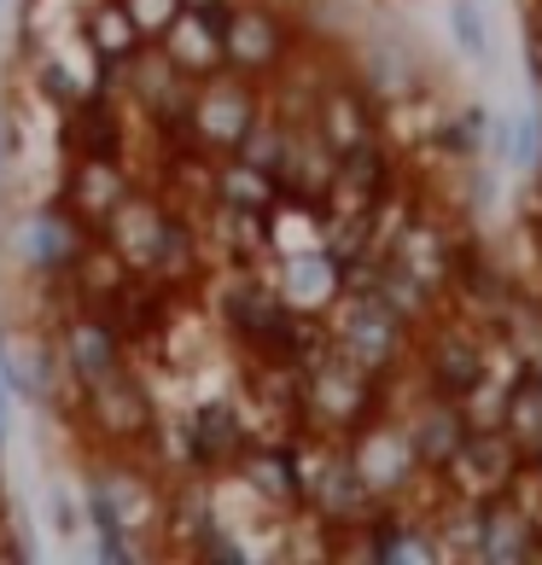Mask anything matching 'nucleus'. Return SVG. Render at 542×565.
<instances>
[{
    "instance_id": "nucleus-5",
    "label": "nucleus",
    "mask_w": 542,
    "mask_h": 565,
    "mask_svg": "<svg viewBox=\"0 0 542 565\" xmlns=\"http://www.w3.org/2000/svg\"><path fill=\"white\" fill-rule=\"evenodd\" d=\"M193 82H199V76L176 71L170 58H163L158 41H140V47L123 58V94H117V99H129V106L152 122V135H170V140L181 146L187 106H193Z\"/></svg>"
},
{
    "instance_id": "nucleus-23",
    "label": "nucleus",
    "mask_w": 542,
    "mask_h": 565,
    "mask_svg": "<svg viewBox=\"0 0 542 565\" xmlns=\"http://www.w3.org/2000/svg\"><path fill=\"white\" fill-rule=\"evenodd\" d=\"M82 525L94 531V554L106 559V565H135V559H146V548L135 542V531L123 525L117 501L106 495V484H99V478H88V490H82Z\"/></svg>"
},
{
    "instance_id": "nucleus-9",
    "label": "nucleus",
    "mask_w": 542,
    "mask_h": 565,
    "mask_svg": "<svg viewBox=\"0 0 542 565\" xmlns=\"http://www.w3.org/2000/svg\"><path fill=\"white\" fill-rule=\"evenodd\" d=\"M176 204L163 199V193H135L117 204V211L106 216L94 227L99 239H106L117 257H123V268H129V275H152V263H158V250H163V239H170V227H176Z\"/></svg>"
},
{
    "instance_id": "nucleus-3",
    "label": "nucleus",
    "mask_w": 542,
    "mask_h": 565,
    "mask_svg": "<svg viewBox=\"0 0 542 565\" xmlns=\"http://www.w3.org/2000/svg\"><path fill=\"white\" fill-rule=\"evenodd\" d=\"M257 111H263V82H252V76H240V71L222 65V71L193 82V106H187L181 146L211 152V158H227L245 140V129L257 122Z\"/></svg>"
},
{
    "instance_id": "nucleus-1",
    "label": "nucleus",
    "mask_w": 542,
    "mask_h": 565,
    "mask_svg": "<svg viewBox=\"0 0 542 565\" xmlns=\"http://www.w3.org/2000/svg\"><path fill=\"white\" fill-rule=\"evenodd\" d=\"M321 321H327V344L339 350L344 362H357L362 373H373V380L403 373L408 355H414V327L391 316L373 291H339Z\"/></svg>"
},
{
    "instance_id": "nucleus-29",
    "label": "nucleus",
    "mask_w": 542,
    "mask_h": 565,
    "mask_svg": "<svg viewBox=\"0 0 542 565\" xmlns=\"http://www.w3.org/2000/svg\"><path fill=\"white\" fill-rule=\"evenodd\" d=\"M82 41H88L94 58H129L140 47V35L129 24V12H123V0H94V7L82 12Z\"/></svg>"
},
{
    "instance_id": "nucleus-33",
    "label": "nucleus",
    "mask_w": 542,
    "mask_h": 565,
    "mask_svg": "<svg viewBox=\"0 0 542 565\" xmlns=\"http://www.w3.org/2000/svg\"><path fill=\"white\" fill-rule=\"evenodd\" d=\"M502 158L519 163V170H536L542 163V117H513V135L502 146Z\"/></svg>"
},
{
    "instance_id": "nucleus-24",
    "label": "nucleus",
    "mask_w": 542,
    "mask_h": 565,
    "mask_svg": "<svg viewBox=\"0 0 542 565\" xmlns=\"http://www.w3.org/2000/svg\"><path fill=\"white\" fill-rule=\"evenodd\" d=\"M158 47H163V58H170L176 71H187V76L222 71V30H211L204 18H193L187 7L170 18V30L158 35Z\"/></svg>"
},
{
    "instance_id": "nucleus-26",
    "label": "nucleus",
    "mask_w": 542,
    "mask_h": 565,
    "mask_svg": "<svg viewBox=\"0 0 542 565\" xmlns=\"http://www.w3.org/2000/svg\"><path fill=\"white\" fill-rule=\"evenodd\" d=\"M280 199V186L268 170H257V163H245V158H216V170H211V204H227V211H268V204Z\"/></svg>"
},
{
    "instance_id": "nucleus-18",
    "label": "nucleus",
    "mask_w": 542,
    "mask_h": 565,
    "mask_svg": "<svg viewBox=\"0 0 542 565\" xmlns=\"http://www.w3.org/2000/svg\"><path fill=\"white\" fill-rule=\"evenodd\" d=\"M478 519H485V536H478V559L485 565H531L542 554V519L508 490L478 501Z\"/></svg>"
},
{
    "instance_id": "nucleus-17",
    "label": "nucleus",
    "mask_w": 542,
    "mask_h": 565,
    "mask_svg": "<svg viewBox=\"0 0 542 565\" xmlns=\"http://www.w3.org/2000/svg\"><path fill=\"white\" fill-rule=\"evenodd\" d=\"M129 193H135V175L123 163V152H88V158H71V175H65V193L59 199L88 227H99Z\"/></svg>"
},
{
    "instance_id": "nucleus-6",
    "label": "nucleus",
    "mask_w": 542,
    "mask_h": 565,
    "mask_svg": "<svg viewBox=\"0 0 542 565\" xmlns=\"http://www.w3.org/2000/svg\"><path fill=\"white\" fill-rule=\"evenodd\" d=\"M344 449H350V460H357L362 484L380 495V501H397L403 490H414L426 478V467L414 460L408 437H403V420H397V414H385V408L350 431Z\"/></svg>"
},
{
    "instance_id": "nucleus-13",
    "label": "nucleus",
    "mask_w": 542,
    "mask_h": 565,
    "mask_svg": "<svg viewBox=\"0 0 542 565\" xmlns=\"http://www.w3.org/2000/svg\"><path fill=\"white\" fill-rule=\"evenodd\" d=\"M309 122L321 129V140L332 152H350V146H362L380 135V99H373L362 82H350L332 71L321 88H316V106H309Z\"/></svg>"
},
{
    "instance_id": "nucleus-14",
    "label": "nucleus",
    "mask_w": 542,
    "mask_h": 565,
    "mask_svg": "<svg viewBox=\"0 0 542 565\" xmlns=\"http://www.w3.org/2000/svg\"><path fill=\"white\" fill-rule=\"evenodd\" d=\"M227 472H240V484L257 495L263 513L298 519L304 508V478H298V449L291 444H245Z\"/></svg>"
},
{
    "instance_id": "nucleus-36",
    "label": "nucleus",
    "mask_w": 542,
    "mask_h": 565,
    "mask_svg": "<svg viewBox=\"0 0 542 565\" xmlns=\"http://www.w3.org/2000/svg\"><path fill=\"white\" fill-rule=\"evenodd\" d=\"M531 467H536V478H542V444H536V455H531Z\"/></svg>"
},
{
    "instance_id": "nucleus-31",
    "label": "nucleus",
    "mask_w": 542,
    "mask_h": 565,
    "mask_svg": "<svg viewBox=\"0 0 542 565\" xmlns=\"http://www.w3.org/2000/svg\"><path fill=\"white\" fill-rule=\"evenodd\" d=\"M449 35L467 58H478V65L490 58V24H485V7H478V0H455L449 7Z\"/></svg>"
},
{
    "instance_id": "nucleus-25",
    "label": "nucleus",
    "mask_w": 542,
    "mask_h": 565,
    "mask_svg": "<svg viewBox=\"0 0 542 565\" xmlns=\"http://www.w3.org/2000/svg\"><path fill=\"white\" fill-rule=\"evenodd\" d=\"M123 280H129L123 257H117V250H111L106 239H99V234H94L88 245H82V257L71 263V275L59 280V286H65L71 298H76V309H99V303H106Z\"/></svg>"
},
{
    "instance_id": "nucleus-22",
    "label": "nucleus",
    "mask_w": 542,
    "mask_h": 565,
    "mask_svg": "<svg viewBox=\"0 0 542 565\" xmlns=\"http://www.w3.org/2000/svg\"><path fill=\"white\" fill-rule=\"evenodd\" d=\"M426 531H432V548L437 559L449 565H478V536H485V519H478V501L467 495H437L432 513H426Z\"/></svg>"
},
{
    "instance_id": "nucleus-20",
    "label": "nucleus",
    "mask_w": 542,
    "mask_h": 565,
    "mask_svg": "<svg viewBox=\"0 0 542 565\" xmlns=\"http://www.w3.org/2000/svg\"><path fill=\"white\" fill-rule=\"evenodd\" d=\"M275 291L298 309V316H327L332 298H339V257L321 245H309V250H286V257L275 263Z\"/></svg>"
},
{
    "instance_id": "nucleus-11",
    "label": "nucleus",
    "mask_w": 542,
    "mask_h": 565,
    "mask_svg": "<svg viewBox=\"0 0 542 565\" xmlns=\"http://www.w3.org/2000/svg\"><path fill=\"white\" fill-rule=\"evenodd\" d=\"M59 362H65V373L82 385L106 380V373L129 367V344H123V332L99 316V309H71L65 321H59Z\"/></svg>"
},
{
    "instance_id": "nucleus-34",
    "label": "nucleus",
    "mask_w": 542,
    "mask_h": 565,
    "mask_svg": "<svg viewBox=\"0 0 542 565\" xmlns=\"http://www.w3.org/2000/svg\"><path fill=\"white\" fill-rule=\"evenodd\" d=\"M41 508H47V525H53L59 536H82V495H76L71 484H47Z\"/></svg>"
},
{
    "instance_id": "nucleus-15",
    "label": "nucleus",
    "mask_w": 542,
    "mask_h": 565,
    "mask_svg": "<svg viewBox=\"0 0 542 565\" xmlns=\"http://www.w3.org/2000/svg\"><path fill=\"white\" fill-rule=\"evenodd\" d=\"M397 420H403V437H408V449L426 472H444V460L467 437L461 403H455V396H437L432 385H421V396H408V403L397 408Z\"/></svg>"
},
{
    "instance_id": "nucleus-2",
    "label": "nucleus",
    "mask_w": 542,
    "mask_h": 565,
    "mask_svg": "<svg viewBox=\"0 0 542 565\" xmlns=\"http://www.w3.org/2000/svg\"><path fill=\"white\" fill-rule=\"evenodd\" d=\"M385 380L362 373L357 362H344L339 350H321L316 362L304 367V426L321 431V437H350L362 420H373L385 403H380Z\"/></svg>"
},
{
    "instance_id": "nucleus-8",
    "label": "nucleus",
    "mask_w": 542,
    "mask_h": 565,
    "mask_svg": "<svg viewBox=\"0 0 542 565\" xmlns=\"http://www.w3.org/2000/svg\"><path fill=\"white\" fill-rule=\"evenodd\" d=\"M88 239H94V227L82 222L65 199H59V204H41V211H30L24 222H18V234H12L18 263H24L41 286H59V280H65V275H71V263L82 257V245H88Z\"/></svg>"
},
{
    "instance_id": "nucleus-30",
    "label": "nucleus",
    "mask_w": 542,
    "mask_h": 565,
    "mask_svg": "<svg viewBox=\"0 0 542 565\" xmlns=\"http://www.w3.org/2000/svg\"><path fill=\"white\" fill-rule=\"evenodd\" d=\"M35 94L47 99L53 111H71V106H76V99L88 94V88H82L76 71H71L59 53H41V58H35Z\"/></svg>"
},
{
    "instance_id": "nucleus-35",
    "label": "nucleus",
    "mask_w": 542,
    "mask_h": 565,
    "mask_svg": "<svg viewBox=\"0 0 542 565\" xmlns=\"http://www.w3.org/2000/svg\"><path fill=\"white\" fill-rule=\"evenodd\" d=\"M234 7H240V0H193V7H187V12H193V18H204V24H211V30H222L227 18H234Z\"/></svg>"
},
{
    "instance_id": "nucleus-12",
    "label": "nucleus",
    "mask_w": 542,
    "mask_h": 565,
    "mask_svg": "<svg viewBox=\"0 0 542 565\" xmlns=\"http://www.w3.org/2000/svg\"><path fill=\"white\" fill-rule=\"evenodd\" d=\"M391 263L403 268V275H414L426 291H437L444 298V286H449V275H455V257H461V239H455V227L444 222V216H426V211H414L408 222H403V234L391 239V250H385Z\"/></svg>"
},
{
    "instance_id": "nucleus-4",
    "label": "nucleus",
    "mask_w": 542,
    "mask_h": 565,
    "mask_svg": "<svg viewBox=\"0 0 542 565\" xmlns=\"http://www.w3.org/2000/svg\"><path fill=\"white\" fill-rule=\"evenodd\" d=\"M76 426L106 449H146V437L158 426V408H152V391L135 380V367H117L106 380L82 385L76 391Z\"/></svg>"
},
{
    "instance_id": "nucleus-10",
    "label": "nucleus",
    "mask_w": 542,
    "mask_h": 565,
    "mask_svg": "<svg viewBox=\"0 0 542 565\" xmlns=\"http://www.w3.org/2000/svg\"><path fill=\"white\" fill-rule=\"evenodd\" d=\"M525 467V455L513 449V437L502 426H490V431H467L461 444H455V455L444 460V490L449 495H467V501H490V495H502L513 484V472Z\"/></svg>"
},
{
    "instance_id": "nucleus-32",
    "label": "nucleus",
    "mask_w": 542,
    "mask_h": 565,
    "mask_svg": "<svg viewBox=\"0 0 542 565\" xmlns=\"http://www.w3.org/2000/svg\"><path fill=\"white\" fill-rule=\"evenodd\" d=\"M123 12H129L140 41H158L163 30H170V18L181 12V0H123Z\"/></svg>"
},
{
    "instance_id": "nucleus-27",
    "label": "nucleus",
    "mask_w": 542,
    "mask_h": 565,
    "mask_svg": "<svg viewBox=\"0 0 542 565\" xmlns=\"http://www.w3.org/2000/svg\"><path fill=\"white\" fill-rule=\"evenodd\" d=\"M502 431L513 437V449L519 455H536V444H542V373L525 362L519 367V380L508 385V408H502Z\"/></svg>"
},
{
    "instance_id": "nucleus-7",
    "label": "nucleus",
    "mask_w": 542,
    "mask_h": 565,
    "mask_svg": "<svg viewBox=\"0 0 542 565\" xmlns=\"http://www.w3.org/2000/svg\"><path fill=\"white\" fill-rule=\"evenodd\" d=\"M291 47H298L291 24L275 7H263V0H240L234 18L222 24V65L240 71V76H252V82L275 76L291 58Z\"/></svg>"
},
{
    "instance_id": "nucleus-16",
    "label": "nucleus",
    "mask_w": 542,
    "mask_h": 565,
    "mask_svg": "<svg viewBox=\"0 0 542 565\" xmlns=\"http://www.w3.org/2000/svg\"><path fill=\"white\" fill-rule=\"evenodd\" d=\"M332 163L339 152L321 140V129L309 117H286V146H280V163H275V186L286 199H304V204H321L327 186H332Z\"/></svg>"
},
{
    "instance_id": "nucleus-21",
    "label": "nucleus",
    "mask_w": 542,
    "mask_h": 565,
    "mask_svg": "<svg viewBox=\"0 0 542 565\" xmlns=\"http://www.w3.org/2000/svg\"><path fill=\"white\" fill-rule=\"evenodd\" d=\"M65 117V146L71 158H88V152H123V99L117 94H82Z\"/></svg>"
},
{
    "instance_id": "nucleus-28",
    "label": "nucleus",
    "mask_w": 542,
    "mask_h": 565,
    "mask_svg": "<svg viewBox=\"0 0 542 565\" xmlns=\"http://www.w3.org/2000/svg\"><path fill=\"white\" fill-rule=\"evenodd\" d=\"M373 298H380V303H385L397 321H408L414 332H421V327L437 316V309H444V298H437V291H426V286L414 280V275H403V268L391 263V257L380 263V280H373Z\"/></svg>"
},
{
    "instance_id": "nucleus-19",
    "label": "nucleus",
    "mask_w": 542,
    "mask_h": 565,
    "mask_svg": "<svg viewBox=\"0 0 542 565\" xmlns=\"http://www.w3.org/2000/svg\"><path fill=\"white\" fill-rule=\"evenodd\" d=\"M181 426H187V444H193V467L199 472H227L240 460V449L252 444L234 396H204L199 408L181 414Z\"/></svg>"
}]
</instances>
